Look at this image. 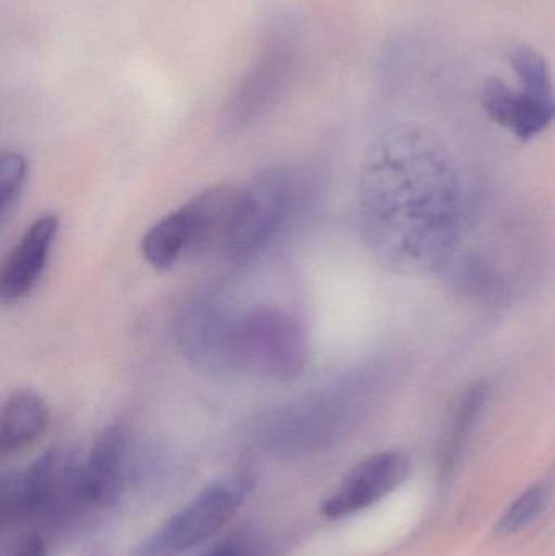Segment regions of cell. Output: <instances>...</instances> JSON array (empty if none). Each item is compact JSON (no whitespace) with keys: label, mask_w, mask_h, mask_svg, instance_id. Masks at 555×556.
<instances>
[{"label":"cell","mask_w":555,"mask_h":556,"mask_svg":"<svg viewBox=\"0 0 555 556\" xmlns=\"http://www.w3.org/2000/svg\"><path fill=\"white\" fill-rule=\"evenodd\" d=\"M48 424V405L36 392L29 389L13 392L0 415V453L7 456L35 443Z\"/></svg>","instance_id":"obj_11"},{"label":"cell","mask_w":555,"mask_h":556,"mask_svg":"<svg viewBox=\"0 0 555 556\" xmlns=\"http://www.w3.org/2000/svg\"><path fill=\"white\" fill-rule=\"evenodd\" d=\"M455 280L458 288L475 296H489L495 293L497 277L494 270L489 269L484 263L478 260H466L455 270Z\"/></svg>","instance_id":"obj_16"},{"label":"cell","mask_w":555,"mask_h":556,"mask_svg":"<svg viewBox=\"0 0 555 556\" xmlns=\"http://www.w3.org/2000/svg\"><path fill=\"white\" fill-rule=\"evenodd\" d=\"M15 556H48V548L41 538H33L20 548Z\"/></svg>","instance_id":"obj_18"},{"label":"cell","mask_w":555,"mask_h":556,"mask_svg":"<svg viewBox=\"0 0 555 556\" xmlns=\"http://www.w3.org/2000/svg\"><path fill=\"white\" fill-rule=\"evenodd\" d=\"M510 62L521 88L543 97H554L553 75L540 52L528 46H520L512 52Z\"/></svg>","instance_id":"obj_14"},{"label":"cell","mask_w":555,"mask_h":556,"mask_svg":"<svg viewBox=\"0 0 555 556\" xmlns=\"http://www.w3.org/2000/svg\"><path fill=\"white\" fill-rule=\"evenodd\" d=\"M358 224L368 251L387 269L427 276L449 267L465 225L458 160L422 126L393 127L365 153Z\"/></svg>","instance_id":"obj_1"},{"label":"cell","mask_w":555,"mask_h":556,"mask_svg":"<svg viewBox=\"0 0 555 556\" xmlns=\"http://www.w3.org/2000/svg\"><path fill=\"white\" fill-rule=\"evenodd\" d=\"M237 195V186H212L160 218L140 243L147 263L169 270L186 256L220 251Z\"/></svg>","instance_id":"obj_4"},{"label":"cell","mask_w":555,"mask_h":556,"mask_svg":"<svg viewBox=\"0 0 555 556\" xmlns=\"http://www.w3.org/2000/svg\"><path fill=\"white\" fill-rule=\"evenodd\" d=\"M312 173L299 166L263 169L238 188L220 253L234 263L260 256L289 228L313 194Z\"/></svg>","instance_id":"obj_3"},{"label":"cell","mask_w":555,"mask_h":556,"mask_svg":"<svg viewBox=\"0 0 555 556\" xmlns=\"http://www.w3.org/2000/svg\"><path fill=\"white\" fill-rule=\"evenodd\" d=\"M551 493H553V486L547 482H538L525 490L499 519V534H517L533 525L550 505Z\"/></svg>","instance_id":"obj_13"},{"label":"cell","mask_w":555,"mask_h":556,"mask_svg":"<svg viewBox=\"0 0 555 556\" xmlns=\"http://www.w3.org/2000/svg\"><path fill=\"white\" fill-rule=\"evenodd\" d=\"M81 464L72 451L51 447L25 472L3 476V519L45 518L75 503L84 505Z\"/></svg>","instance_id":"obj_6"},{"label":"cell","mask_w":555,"mask_h":556,"mask_svg":"<svg viewBox=\"0 0 555 556\" xmlns=\"http://www.w3.org/2000/svg\"><path fill=\"white\" fill-rule=\"evenodd\" d=\"M28 178V160L18 152H5L0 159V212L5 222L22 198Z\"/></svg>","instance_id":"obj_15"},{"label":"cell","mask_w":555,"mask_h":556,"mask_svg":"<svg viewBox=\"0 0 555 556\" xmlns=\"http://www.w3.org/2000/svg\"><path fill=\"white\" fill-rule=\"evenodd\" d=\"M485 399H488V386L479 384L472 386L459 402L458 412L455 415V424H453L452 431H450L449 440H446L445 450L442 456V476H450L452 470L458 464L462 457L463 450H465L466 441L471 434L472 427L484 407Z\"/></svg>","instance_id":"obj_12"},{"label":"cell","mask_w":555,"mask_h":556,"mask_svg":"<svg viewBox=\"0 0 555 556\" xmlns=\"http://www.w3.org/2000/svg\"><path fill=\"white\" fill-rule=\"evenodd\" d=\"M482 106L494 123L521 140L533 139L555 121V94L543 97L525 88L515 90L501 80L484 85Z\"/></svg>","instance_id":"obj_10"},{"label":"cell","mask_w":555,"mask_h":556,"mask_svg":"<svg viewBox=\"0 0 555 556\" xmlns=\"http://www.w3.org/2000/svg\"><path fill=\"white\" fill-rule=\"evenodd\" d=\"M58 231L59 218L52 214L41 215L26 228L0 274L2 303H18L36 287L45 273Z\"/></svg>","instance_id":"obj_8"},{"label":"cell","mask_w":555,"mask_h":556,"mask_svg":"<svg viewBox=\"0 0 555 556\" xmlns=\"http://www.w3.org/2000/svg\"><path fill=\"white\" fill-rule=\"evenodd\" d=\"M127 438L119 427L104 428L81 464V500L108 508L119 500L126 482Z\"/></svg>","instance_id":"obj_9"},{"label":"cell","mask_w":555,"mask_h":556,"mask_svg":"<svg viewBox=\"0 0 555 556\" xmlns=\"http://www.w3.org/2000/svg\"><path fill=\"white\" fill-rule=\"evenodd\" d=\"M409 473L411 459L403 451L371 454L355 464L325 498L321 515L328 519L357 515L400 489Z\"/></svg>","instance_id":"obj_7"},{"label":"cell","mask_w":555,"mask_h":556,"mask_svg":"<svg viewBox=\"0 0 555 556\" xmlns=\"http://www.w3.org/2000/svg\"><path fill=\"white\" fill-rule=\"evenodd\" d=\"M178 343L192 366L215 376L289 382L308 362L305 327L295 314L274 304H195L182 317Z\"/></svg>","instance_id":"obj_2"},{"label":"cell","mask_w":555,"mask_h":556,"mask_svg":"<svg viewBox=\"0 0 555 556\" xmlns=\"http://www.w3.org/2000/svg\"><path fill=\"white\" fill-rule=\"evenodd\" d=\"M254 477L247 470L228 473L205 486L179 511L147 535L133 556H181L217 534L240 511L253 492Z\"/></svg>","instance_id":"obj_5"},{"label":"cell","mask_w":555,"mask_h":556,"mask_svg":"<svg viewBox=\"0 0 555 556\" xmlns=\"http://www.w3.org/2000/svg\"><path fill=\"white\" fill-rule=\"evenodd\" d=\"M202 556H267V552L256 539L237 535V538L225 539Z\"/></svg>","instance_id":"obj_17"}]
</instances>
